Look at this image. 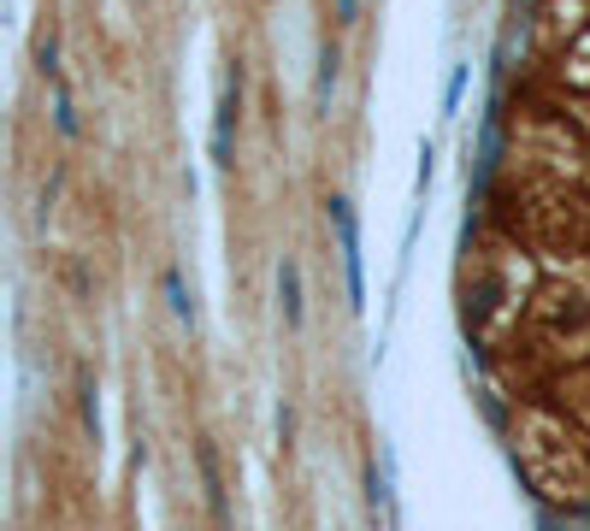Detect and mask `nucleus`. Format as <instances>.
Here are the masks:
<instances>
[{"mask_svg":"<svg viewBox=\"0 0 590 531\" xmlns=\"http://www.w3.org/2000/svg\"><path fill=\"white\" fill-rule=\"evenodd\" d=\"M496 361L520 378V396H531V384H555L561 372L590 361V254L543 261L538 295Z\"/></svg>","mask_w":590,"mask_h":531,"instance_id":"obj_1","label":"nucleus"},{"mask_svg":"<svg viewBox=\"0 0 590 531\" xmlns=\"http://www.w3.org/2000/svg\"><path fill=\"white\" fill-rule=\"evenodd\" d=\"M543 278V254L526 237H514L508 225H484L467 242V266H460V325L484 354L508 349V337L520 331L531 295Z\"/></svg>","mask_w":590,"mask_h":531,"instance_id":"obj_2","label":"nucleus"},{"mask_svg":"<svg viewBox=\"0 0 590 531\" xmlns=\"http://www.w3.org/2000/svg\"><path fill=\"white\" fill-rule=\"evenodd\" d=\"M514 467L531 496L561 514H590V432L555 396H520L508 413Z\"/></svg>","mask_w":590,"mask_h":531,"instance_id":"obj_3","label":"nucleus"},{"mask_svg":"<svg viewBox=\"0 0 590 531\" xmlns=\"http://www.w3.org/2000/svg\"><path fill=\"white\" fill-rule=\"evenodd\" d=\"M590 24V0H538L531 7V36L543 53H561Z\"/></svg>","mask_w":590,"mask_h":531,"instance_id":"obj_4","label":"nucleus"},{"mask_svg":"<svg viewBox=\"0 0 590 531\" xmlns=\"http://www.w3.org/2000/svg\"><path fill=\"white\" fill-rule=\"evenodd\" d=\"M555 77L567 95H590V24L555 53Z\"/></svg>","mask_w":590,"mask_h":531,"instance_id":"obj_5","label":"nucleus"},{"mask_svg":"<svg viewBox=\"0 0 590 531\" xmlns=\"http://www.w3.org/2000/svg\"><path fill=\"white\" fill-rule=\"evenodd\" d=\"M550 396L573 413V420L585 425V432H590V361H585V366H573V372H561V378L550 384Z\"/></svg>","mask_w":590,"mask_h":531,"instance_id":"obj_6","label":"nucleus"},{"mask_svg":"<svg viewBox=\"0 0 590 531\" xmlns=\"http://www.w3.org/2000/svg\"><path fill=\"white\" fill-rule=\"evenodd\" d=\"M278 295H284V319L301 325V266L296 261L278 266Z\"/></svg>","mask_w":590,"mask_h":531,"instance_id":"obj_7","label":"nucleus"},{"mask_svg":"<svg viewBox=\"0 0 590 531\" xmlns=\"http://www.w3.org/2000/svg\"><path fill=\"white\" fill-rule=\"evenodd\" d=\"M201 479H207V508H213V520H230V514H225V484H219V461H213V449H207V443H201Z\"/></svg>","mask_w":590,"mask_h":531,"instance_id":"obj_8","label":"nucleus"},{"mask_svg":"<svg viewBox=\"0 0 590 531\" xmlns=\"http://www.w3.org/2000/svg\"><path fill=\"white\" fill-rule=\"evenodd\" d=\"M567 112H573V124H579L585 142H590V95H567Z\"/></svg>","mask_w":590,"mask_h":531,"instance_id":"obj_9","label":"nucleus"}]
</instances>
